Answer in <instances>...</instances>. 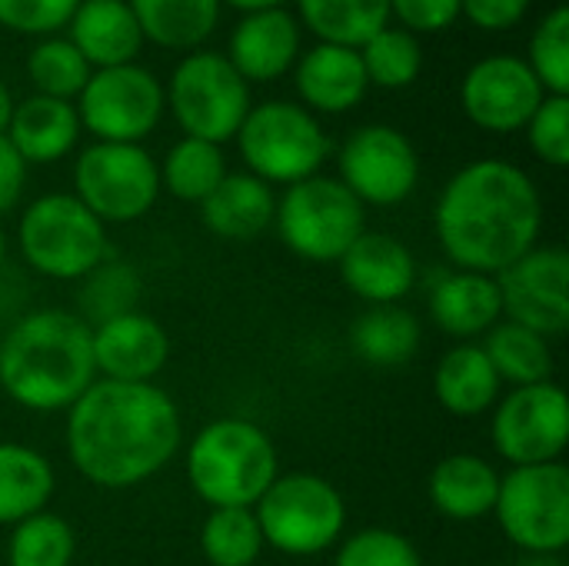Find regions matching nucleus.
I'll use <instances>...</instances> for the list:
<instances>
[{
    "mask_svg": "<svg viewBox=\"0 0 569 566\" xmlns=\"http://www.w3.org/2000/svg\"><path fill=\"white\" fill-rule=\"evenodd\" d=\"M63 447L93 487L130 490L180 454L183 417L160 384L93 380L67 410Z\"/></svg>",
    "mask_w": 569,
    "mask_h": 566,
    "instance_id": "obj_1",
    "label": "nucleus"
},
{
    "mask_svg": "<svg viewBox=\"0 0 569 566\" xmlns=\"http://www.w3.org/2000/svg\"><path fill=\"white\" fill-rule=\"evenodd\" d=\"M433 230L457 270L497 277L540 244L543 200L523 167L500 157L473 160L443 183Z\"/></svg>",
    "mask_w": 569,
    "mask_h": 566,
    "instance_id": "obj_2",
    "label": "nucleus"
},
{
    "mask_svg": "<svg viewBox=\"0 0 569 566\" xmlns=\"http://www.w3.org/2000/svg\"><path fill=\"white\" fill-rule=\"evenodd\" d=\"M97 380L90 324L77 310L17 314L0 337V390L30 414H67Z\"/></svg>",
    "mask_w": 569,
    "mask_h": 566,
    "instance_id": "obj_3",
    "label": "nucleus"
},
{
    "mask_svg": "<svg viewBox=\"0 0 569 566\" xmlns=\"http://www.w3.org/2000/svg\"><path fill=\"white\" fill-rule=\"evenodd\" d=\"M187 484L210 510L253 507L280 477L273 437L247 417H217L197 430L183 454Z\"/></svg>",
    "mask_w": 569,
    "mask_h": 566,
    "instance_id": "obj_4",
    "label": "nucleus"
},
{
    "mask_svg": "<svg viewBox=\"0 0 569 566\" xmlns=\"http://www.w3.org/2000/svg\"><path fill=\"white\" fill-rule=\"evenodd\" d=\"M23 264L47 280L77 284L110 257L107 227L73 193H40L17 220Z\"/></svg>",
    "mask_w": 569,
    "mask_h": 566,
    "instance_id": "obj_5",
    "label": "nucleus"
},
{
    "mask_svg": "<svg viewBox=\"0 0 569 566\" xmlns=\"http://www.w3.org/2000/svg\"><path fill=\"white\" fill-rule=\"evenodd\" d=\"M263 544L283 557H320L347 537V500L320 474H280L253 504Z\"/></svg>",
    "mask_w": 569,
    "mask_h": 566,
    "instance_id": "obj_6",
    "label": "nucleus"
},
{
    "mask_svg": "<svg viewBox=\"0 0 569 566\" xmlns=\"http://www.w3.org/2000/svg\"><path fill=\"white\" fill-rule=\"evenodd\" d=\"M233 140L247 173L270 187H293L307 177H317L330 157V137L323 123L307 107L290 100H267L250 107Z\"/></svg>",
    "mask_w": 569,
    "mask_h": 566,
    "instance_id": "obj_7",
    "label": "nucleus"
},
{
    "mask_svg": "<svg viewBox=\"0 0 569 566\" xmlns=\"http://www.w3.org/2000/svg\"><path fill=\"white\" fill-rule=\"evenodd\" d=\"M280 244L307 264H337L367 230V207L337 177H307L277 197Z\"/></svg>",
    "mask_w": 569,
    "mask_h": 566,
    "instance_id": "obj_8",
    "label": "nucleus"
},
{
    "mask_svg": "<svg viewBox=\"0 0 569 566\" xmlns=\"http://www.w3.org/2000/svg\"><path fill=\"white\" fill-rule=\"evenodd\" d=\"M163 93L183 137L220 147L237 137L243 117L250 113V83L230 67L223 53L213 50L187 53L173 67L170 87Z\"/></svg>",
    "mask_w": 569,
    "mask_h": 566,
    "instance_id": "obj_9",
    "label": "nucleus"
},
{
    "mask_svg": "<svg viewBox=\"0 0 569 566\" xmlns=\"http://www.w3.org/2000/svg\"><path fill=\"white\" fill-rule=\"evenodd\" d=\"M503 537L530 554H563L569 547V470L563 460L537 467H510L500 474L493 504Z\"/></svg>",
    "mask_w": 569,
    "mask_h": 566,
    "instance_id": "obj_10",
    "label": "nucleus"
},
{
    "mask_svg": "<svg viewBox=\"0 0 569 566\" xmlns=\"http://www.w3.org/2000/svg\"><path fill=\"white\" fill-rule=\"evenodd\" d=\"M73 197L103 224H133L160 197V167L140 143H100L73 163Z\"/></svg>",
    "mask_w": 569,
    "mask_h": 566,
    "instance_id": "obj_11",
    "label": "nucleus"
},
{
    "mask_svg": "<svg viewBox=\"0 0 569 566\" xmlns=\"http://www.w3.org/2000/svg\"><path fill=\"white\" fill-rule=\"evenodd\" d=\"M163 83L140 63L93 70L77 97L80 130L100 143H140L163 117Z\"/></svg>",
    "mask_w": 569,
    "mask_h": 566,
    "instance_id": "obj_12",
    "label": "nucleus"
},
{
    "mask_svg": "<svg viewBox=\"0 0 569 566\" xmlns=\"http://www.w3.org/2000/svg\"><path fill=\"white\" fill-rule=\"evenodd\" d=\"M490 444L510 467L557 464L569 444V400L557 380L513 387L490 410Z\"/></svg>",
    "mask_w": 569,
    "mask_h": 566,
    "instance_id": "obj_13",
    "label": "nucleus"
},
{
    "mask_svg": "<svg viewBox=\"0 0 569 566\" xmlns=\"http://www.w3.org/2000/svg\"><path fill=\"white\" fill-rule=\"evenodd\" d=\"M340 183L363 207H397L420 183V157L410 137L390 123L353 130L337 157Z\"/></svg>",
    "mask_w": 569,
    "mask_h": 566,
    "instance_id": "obj_14",
    "label": "nucleus"
},
{
    "mask_svg": "<svg viewBox=\"0 0 569 566\" xmlns=\"http://www.w3.org/2000/svg\"><path fill=\"white\" fill-rule=\"evenodd\" d=\"M503 320L537 334L563 337L569 330V254L537 244L507 270L497 274Z\"/></svg>",
    "mask_w": 569,
    "mask_h": 566,
    "instance_id": "obj_15",
    "label": "nucleus"
},
{
    "mask_svg": "<svg viewBox=\"0 0 569 566\" xmlns=\"http://www.w3.org/2000/svg\"><path fill=\"white\" fill-rule=\"evenodd\" d=\"M543 97L547 90L533 77L530 63L513 53H493L477 60L460 83L463 113L487 133L523 130Z\"/></svg>",
    "mask_w": 569,
    "mask_h": 566,
    "instance_id": "obj_16",
    "label": "nucleus"
},
{
    "mask_svg": "<svg viewBox=\"0 0 569 566\" xmlns=\"http://www.w3.org/2000/svg\"><path fill=\"white\" fill-rule=\"evenodd\" d=\"M97 380L153 384L170 360V334L143 310H130L90 327Z\"/></svg>",
    "mask_w": 569,
    "mask_h": 566,
    "instance_id": "obj_17",
    "label": "nucleus"
},
{
    "mask_svg": "<svg viewBox=\"0 0 569 566\" xmlns=\"http://www.w3.org/2000/svg\"><path fill=\"white\" fill-rule=\"evenodd\" d=\"M343 287L360 297L367 307L403 304L417 287V257L413 250L383 230H363L350 250L337 260Z\"/></svg>",
    "mask_w": 569,
    "mask_h": 566,
    "instance_id": "obj_18",
    "label": "nucleus"
},
{
    "mask_svg": "<svg viewBox=\"0 0 569 566\" xmlns=\"http://www.w3.org/2000/svg\"><path fill=\"white\" fill-rule=\"evenodd\" d=\"M300 57V23L283 7L243 13L227 43L230 67L247 83H267L293 70Z\"/></svg>",
    "mask_w": 569,
    "mask_h": 566,
    "instance_id": "obj_19",
    "label": "nucleus"
},
{
    "mask_svg": "<svg viewBox=\"0 0 569 566\" xmlns=\"http://www.w3.org/2000/svg\"><path fill=\"white\" fill-rule=\"evenodd\" d=\"M430 320L460 344H477L490 327L503 320L500 287L490 274L473 270H443L427 294Z\"/></svg>",
    "mask_w": 569,
    "mask_h": 566,
    "instance_id": "obj_20",
    "label": "nucleus"
},
{
    "mask_svg": "<svg viewBox=\"0 0 569 566\" xmlns=\"http://www.w3.org/2000/svg\"><path fill=\"white\" fill-rule=\"evenodd\" d=\"M293 83L300 93V107L310 113H347L367 97V70L360 50L317 43L293 63Z\"/></svg>",
    "mask_w": 569,
    "mask_h": 566,
    "instance_id": "obj_21",
    "label": "nucleus"
},
{
    "mask_svg": "<svg viewBox=\"0 0 569 566\" xmlns=\"http://www.w3.org/2000/svg\"><path fill=\"white\" fill-rule=\"evenodd\" d=\"M500 470L480 454H447L427 480L433 510L453 524H477L493 514Z\"/></svg>",
    "mask_w": 569,
    "mask_h": 566,
    "instance_id": "obj_22",
    "label": "nucleus"
},
{
    "mask_svg": "<svg viewBox=\"0 0 569 566\" xmlns=\"http://www.w3.org/2000/svg\"><path fill=\"white\" fill-rule=\"evenodd\" d=\"M67 27V40L93 70L133 63L143 47L140 23L127 0H80Z\"/></svg>",
    "mask_w": 569,
    "mask_h": 566,
    "instance_id": "obj_23",
    "label": "nucleus"
},
{
    "mask_svg": "<svg viewBox=\"0 0 569 566\" xmlns=\"http://www.w3.org/2000/svg\"><path fill=\"white\" fill-rule=\"evenodd\" d=\"M10 147L20 153V160L30 163H57L63 160L80 137V117L70 100H53V97H27L13 103L7 133Z\"/></svg>",
    "mask_w": 569,
    "mask_h": 566,
    "instance_id": "obj_24",
    "label": "nucleus"
},
{
    "mask_svg": "<svg viewBox=\"0 0 569 566\" xmlns=\"http://www.w3.org/2000/svg\"><path fill=\"white\" fill-rule=\"evenodd\" d=\"M277 214V193L270 183H263L253 173H227L220 187L200 203L203 227L230 244L253 240L273 227Z\"/></svg>",
    "mask_w": 569,
    "mask_h": 566,
    "instance_id": "obj_25",
    "label": "nucleus"
},
{
    "mask_svg": "<svg viewBox=\"0 0 569 566\" xmlns=\"http://www.w3.org/2000/svg\"><path fill=\"white\" fill-rule=\"evenodd\" d=\"M500 390L503 384L480 344H453L433 367V397L450 417L473 420L490 414Z\"/></svg>",
    "mask_w": 569,
    "mask_h": 566,
    "instance_id": "obj_26",
    "label": "nucleus"
},
{
    "mask_svg": "<svg viewBox=\"0 0 569 566\" xmlns=\"http://www.w3.org/2000/svg\"><path fill=\"white\" fill-rule=\"evenodd\" d=\"M57 490V470L30 444H0V527H13L40 510H47Z\"/></svg>",
    "mask_w": 569,
    "mask_h": 566,
    "instance_id": "obj_27",
    "label": "nucleus"
},
{
    "mask_svg": "<svg viewBox=\"0 0 569 566\" xmlns=\"http://www.w3.org/2000/svg\"><path fill=\"white\" fill-rule=\"evenodd\" d=\"M423 347V324L403 304L367 307L350 327V350L370 367H403Z\"/></svg>",
    "mask_w": 569,
    "mask_h": 566,
    "instance_id": "obj_28",
    "label": "nucleus"
},
{
    "mask_svg": "<svg viewBox=\"0 0 569 566\" xmlns=\"http://www.w3.org/2000/svg\"><path fill=\"white\" fill-rule=\"evenodd\" d=\"M143 40L163 50H197L220 20V0H127Z\"/></svg>",
    "mask_w": 569,
    "mask_h": 566,
    "instance_id": "obj_29",
    "label": "nucleus"
},
{
    "mask_svg": "<svg viewBox=\"0 0 569 566\" xmlns=\"http://www.w3.org/2000/svg\"><path fill=\"white\" fill-rule=\"evenodd\" d=\"M490 367L497 370L500 384L513 387H530V384H547L553 380L557 357L550 350V340L530 327H520L513 320H500L490 327L480 340Z\"/></svg>",
    "mask_w": 569,
    "mask_h": 566,
    "instance_id": "obj_30",
    "label": "nucleus"
},
{
    "mask_svg": "<svg viewBox=\"0 0 569 566\" xmlns=\"http://www.w3.org/2000/svg\"><path fill=\"white\" fill-rule=\"evenodd\" d=\"M297 7L320 43L360 50L373 33L390 27V0H297Z\"/></svg>",
    "mask_w": 569,
    "mask_h": 566,
    "instance_id": "obj_31",
    "label": "nucleus"
},
{
    "mask_svg": "<svg viewBox=\"0 0 569 566\" xmlns=\"http://www.w3.org/2000/svg\"><path fill=\"white\" fill-rule=\"evenodd\" d=\"M157 167H160V190H167L170 197L183 203H203L230 173L223 147L197 140V137H180L167 150L163 163Z\"/></svg>",
    "mask_w": 569,
    "mask_h": 566,
    "instance_id": "obj_32",
    "label": "nucleus"
},
{
    "mask_svg": "<svg viewBox=\"0 0 569 566\" xmlns=\"http://www.w3.org/2000/svg\"><path fill=\"white\" fill-rule=\"evenodd\" d=\"M77 317H83L90 327L130 314L137 310L140 297H143V280L137 274V267L123 257H107L103 264H97L83 280H77Z\"/></svg>",
    "mask_w": 569,
    "mask_h": 566,
    "instance_id": "obj_33",
    "label": "nucleus"
},
{
    "mask_svg": "<svg viewBox=\"0 0 569 566\" xmlns=\"http://www.w3.org/2000/svg\"><path fill=\"white\" fill-rule=\"evenodd\" d=\"M267 550L253 507L210 510L200 527V554L210 566H253Z\"/></svg>",
    "mask_w": 569,
    "mask_h": 566,
    "instance_id": "obj_34",
    "label": "nucleus"
},
{
    "mask_svg": "<svg viewBox=\"0 0 569 566\" xmlns=\"http://www.w3.org/2000/svg\"><path fill=\"white\" fill-rule=\"evenodd\" d=\"M77 554L73 527L50 510H40L10 527L7 566H70Z\"/></svg>",
    "mask_w": 569,
    "mask_h": 566,
    "instance_id": "obj_35",
    "label": "nucleus"
},
{
    "mask_svg": "<svg viewBox=\"0 0 569 566\" xmlns=\"http://www.w3.org/2000/svg\"><path fill=\"white\" fill-rule=\"evenodd\" d=\"M360 60L367 70V83L383 90L410 87L423 70L420 40L403 27H383L360 47Z\"/></svg>",
    "mask_w": 569,
    "mask_h": 566,
    "instance_id": "obj_36",
    "label": "nucleus"
},
{
    "mask_svg": "<svg viewBox=\"0 0 569 566\" xmlns=\"http://www.w3.org/2000/svg\"><path fill=\"white\" fill-rule=\"evenodd\" d=\"M93 67L83 60V53L63 40V37H47L27 53V77L37 87L40 97L53 100H77L80 90L87 87Z\"/></svg>",
    "mask_w": 569,
    "mask_h": 566,
    "instance_id": "obj_37",
    "label": "nucleus"
},
{
    "mask_svg": "<svg viewBox=\"0 0 569 566\" xmlns=\"http://www.w3.org/2000/svg\"><path fill=\"white\" fill-rule=\"evenodd\" d=\"M533 77L540 87L553 97L569 93V7H553L530 37V57H527Z\"/></svg>",
    "mask_w": 569,
    "mask_h": 566,
    "instance_id": "obj_38",
    "label": "nucleus"
},
{
    "mask_svg": "<svg viewBox=\"0 0 569 566\" xmlns=\"http://www.w3.org/2000/svg\"><path fill=\"white\" fill-rule=\"evenodd\" d=\"M333 566H423L417 544L390 527H363L337 544Z\"/></svg>",
    "mask_w": 569,
    "mask_h": 566,
    "instance_id": "obj_39",
    "label": "nucleus"
},
{
    "mask_svg": "<svg viewBox=\"0 0 569 566\" xmlns=\"http://www.w3.org/2000/svg\"><path fill=\"white\" fill-rule=\"evenodd\" d=\"M527 130V143L533 150V157H540L550 167H567L569 163V97H553L547 93L543 103L537 107V113L530 117Z\"/></svg>",
    "mask_w": 569,
    "mask_h": 566,
    "instance_id": "obj_40",
    "label": "nucleus"
},
{
    "mask_svg": "<svg viewBox=\"0 0 569 566\" xmlns=\"http://www.w3.org/2000/svg\"><path fill=\"white\" fill-rule=\"evenodd\" d=\"M80 0H0V27L13 33H53L70 23Z\"/></svg>",
    "mask_w": 569,
    "mask_h": 566,
    "instance_id": "obj_41",
    "label": "nucleus"
},
{
    "mask_svg": "<svg viewBox=\"0 0 569 566\" xmlns=\"http://www.w3.org/2000/svg\"><path fill=\"white\" fill-rule=\"evenodd\" d=\"M390 17H397L413 37L437 33L460 20V0H390Z\"/></svg>",
    "mask_w": 569,
    "mask_h": 566,
    "instance_id": "obj_42",
    "label": "nucleus"
},
{
    "mask_svg": "<svg viewBox=\"0 0 569 566\" xmlns=\"http://www.w3.org/2000/svg\"><path fill=\"white\" fill-rule=\"evenodd\" d=\"M530 10V0H460V13L480 30H510Z\"/></svg>",
    "mask_w": 569,
    "mask_h": 566,
    "instance_id": "obj_43",
    "label": "nucleus"
},
{
    "mask_svg": "<svg viewBox=\"0 0 569 566\" xmlns=\"http://www.w3.org/2000/svg\"><path fill=\"white\" fill-rule=\"evenodd\" d=\"M23 187H27V163L10 147V140L0 133V214H7L20 203Z\"/></svg>",
    "mask_w": 569,
    "mask_h": 566,
    "instance_id": "obj_44",
    "label": "nucleus"
},
{
    "mask_svg": "<svg viewBox=\"0 0 569 566\" xmlns=\"http://www.w3.org/2000/svg\"><path fill=\"white\" fill-rule=\"evenodd\" d=\"M220 3H230L243 13H257V10H270V7H280L283 0H220Z\"/></svg>",
    "mask_w": 569,
    "mask_h": 566,
    "instance_id": "obj_45",
    "label": "nucleus"
},
{
    "mask_svg": "<svg viewBox=\"0 0 569 566\" xmlns=\"http://www.w3.org/2000/svg\"><path fill=\"white\" fill-rule=\"evenodd\" d=\"M10 113H13V97H10V87L0 80V133H7Z\"/></svg>",
    "mask_w": 569,
    "mask_h": 566,
    "instance_id": "obj_46",
    "label": "nucleus"
},
{
    "mask_svg": "<svg viewBox=\"0 0 569 566\" xmlns=\"http://www.w3.org/2000/svg\"><path fill=\"white\" fill-rule=\"evenodd\" d=\"M520 566H567L563 564V554H530L523 557Z\"/></svg>",
    "mask_w": 569,
    "mask_h": 566,
    "instance_id": "obj_47",
    "label": "nucleus"
},
{
    "mask_svg": "<svg viewBox=\"0 0 569 566\" xmlns=\"http://www.w3.org/2000/svg\"><path fill=\"white\" fill-rule=\"evenodd\" d=\"M3 260H7V234L0 227V270H3Z\"/></svg>",
    "mask_w": 569,
    "mask_h": 566,
    "instance_id": "obj_48",
    "label": "nucleus"
}]
</instances>
